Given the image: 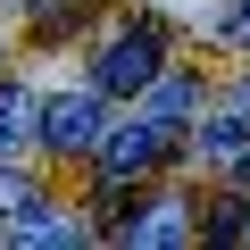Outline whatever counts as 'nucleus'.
<instances>
[{
    "instance_id": "nucleus-6",
    "label": "nucleus",
    "mask_w": 250,
    "mask_h": 250,
    "mask_svg": "<svg viewBox=\"0 0 250 250\" xmlns=\"http://www.w3.org/2000/svg\"><path fill=\"white\" fill-rule=\"evenodd\" d=\"M25 125H42V108H34L17 83H0V150H17V142H25Z\"/></svg>"
},
{
    "instance_id": "nucleus-3",
    "label": "nucleus",
    "mask_w": 250,
    "mask_h": 250,
    "mask_svg": "<svg viewBox=\"0 0 250 250\" xmlns=\"http://www.w3.org/2000/svg\"><path fill=\"white\" fill-rule=\"evenodd\" d=\"M100 92H59L50 108H42V142L50 150H100Z\"/></svg>"
},
{
    "instance_id": "nucleus-1",
    "label": "nucleus",
    "mask_w": 250,
    "mask_h": 250,
    "mask_svg": "<svg viewBox=\"0 0 250 250\" xmlns=\"http://www.w3.org/2000/svg\"><path fill=\"white\" fill-rule=\"evenodd\" d=\"M175 150V117H142V125H117V134H100V167L108 175H142Z\"/></svg>"
},
{
    "instance_id": "nucleus-10",
    "label": "nucleus",
    "mask_w": 250,
    "mask_h": 250,
    "mask_svg": "<svg viewBox=\"0 0 250 250\" xmlns=\"http://www.w3.org/2000/svg\"><path fill=\"white\" fill-rule=\"evenodd\" d=\"M25 200H34V184H25V175H9V167H0V208H25Z\"/></svg>"
},
{
    "instance_id": "nucleus-8",
    "label": "nucleus",
    "mask_w": 250,
    "mask_h": 250,
    "mask_svg": "<svg viewBox=\"0 0 250 250\" xmlns=\"http://www.w3.org/2000/svg\"><path fill=\"white\" fill-rule=\"evenodd\" d=\"M192 108V75H159L150 83V117H184Z\"/></svg>"
},
{
    "instance_id": "nucleus-4",
    "label": "nucleus",
    "mask_w": 250,
    "mask_h": 250,
    "mask_svg": "<svg viewBox=\"0 0 250 250\" xmlns=\"http://www.w3.org/2000/svg\"><path fill=\"white\" fill-rule=\"evenodd\" d=\"M184 233H192V217L175 200H159V208H142L134 225H125V242H184Z\"/></svg>"
},
{
    "instance_id": "nucleus-12",
    "label": "nucleus",
    "mask_w": 250,
    "mask_h": 250,
    "mask_svg": "<svg viewBox=\"0 0 250 250\" xmlns=\"http://www.w3.org/2000/svg\"><path fill=\"white\" fill-rule=\"evenodd\" d=\"M242 108H250V83H242Z\"/></svg>"
},
{
    "instance_id": "nucleus-11",
    "label": "nucleus",
    "mask_w": 250,
    "mask_h": 250,
    "mask_svg": "<svg viewBox=\"0 0 250 250\" xmlns=\"http://www.w3.org/2000/svg\"><path fill=\"white\" fill-rule=\"evenodd\" d=\"M233 25H242V34H250V0H242V9H233Z\"/></svg>"
},
{
    "instance_id": "nucleus-5",
    "label": "nucleus",
    "mask_w": 250,
    "mask_h": 250,
    "mask_svg": "<svg viewBox=\"0 0 250 250\" xmlns=\"http://www.w3.org/2000/svg\"><path fill=\"white\" fill-rule=\"evenodd\" d=\"M250 150V117H217L208 134H200V159H217V167H233Z\"/></svg>"
},
{
    "instance_id": "nucleus-2",
    "label": "nucleus",
    "mask_w": 250,
    "mask_h": 250,
    "mask_svg": "<svg viewBox=\"0 0 250 250\" xmlns=\"http://www.w3.org/2000/svg\"><path fill=\"white\" fill-rule=\"evenodd\" d=\"M159 83V25H134L100 50V92H142Z\"/></svg>"
},
{
    "instance_id": "nucleus-9",
    "label": "nucleus",
    "mask_w": 250,
    "mask_h": 250,
    "mask_svg": "<svg viewBox=\"0 0 250 250\" xmlns=\"http://www.w3.org/2000/svg\"><path fill=\"white\" fill-rule=\"evenodd\" d=\"M242 233H250V208L242 200H217L208 208V242H242Z\"/></svg>"
},
{
    "instance_id": "nucleus-7",
    "label": "nucleus",
    "mask_w": 250,
    "mask_h": 250,
    "mask_svg": "<svg viewBox=\"0 0 250 250\" xmlns=\"http://www.w3.org/2000/svg\"><path fill=\"white\" fill-rule=\"evenodd\" d=\"M9 233H17V242H75L83 225H75V217H42V208H17V225H9Z\"/></svg>"
}]
</instances>
